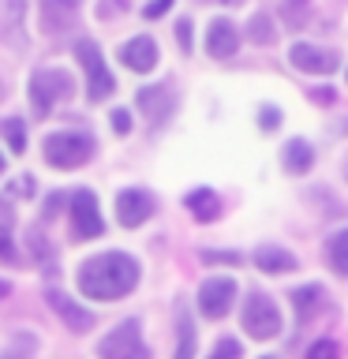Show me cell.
Instances as JSON below:
<instances>
[{
  "instance_id": "2e32d148",
  "label": "cell",
  "mask_w": 348,
  "mask_h": 359,
  "mask_svg": "<svg viewBox=\"0 0 348 359\" xmlns=\"http://www.w3.org/2000/svg\"><path fill=\"white\" fill-rule=\"evenodd\" d=\"M255 266L262 269V273H292V269H296V258L277 243H262L255 251Z\"/></svg>"
},
{
  "instance_id": "7c38bea8",
  "label": "cell",
  "mask_w": 348,
  "mask_h": 359,
  "mask_svg": "<svg viewBox=\"0 0 348 359\" xmlns=\"http://www.w3.org/2000/svg\"><path fill=\"white\" fill-rule=\"evenodd\" d=\"M49 303H53V311L64 318V330H72V333L94 330V311L79 307V303L67 296V292H49Z\"/></svg>"
},
{
  "instance_id": "1f68e13d",
  "label": "cell",
  "mask_w": 348,
  "mask_h": 359,
  "mask_svg": "<svg viewBox=\"0 0 348 359\" xmlns=\"http://www.w3.org/2000/svg\"><path fill=\"white\" fill-rule=\"evenodd\" d=\"M176 41H180V49H184V53H191V22L187 19L176 22Z\"/></svg>"
},
{
  "instance_id": "9c48e42d",
  "label": "cell",
  "mask_w": 348,
  "mask_h": 359,
  "mask_svg": "<svg viewBox=\"0 0 348 359\" xmlns=\"http://www.w3.org/2000/svg\"><path fill=\"white\" fill-rule=\"evenodd\" d=\"M150 213H154V198L146 195V191L128 187L116 195V217H120L123 229H139L142 221H150Z\"/></svg>"
},
{
  "instance_id": "d6a6232c",
  "label": "cell",
  "mask_w": 348,
  "mask_h": 359,
  "mask_svg": "<svg viewBox=\"0 0 348 359\" xmlns=\"http://www.w3.org/2000/svg\"><path fill=\"white\" fill-rule=\"evenodd\" d=\"M333 90L330 86H322V90H311V101H319V105H333Z\"/></svg>"
},
{
  "instance_id": "9a60e30c",
  "label": "cell",
  "mask_w": 348,
  "mask_h": 359,
  "mask_svg": "<svg viewBox=\"0 0 348 359\" xmlns=\"http://www.w3.org/2000/svg\"><path fill=\"white\" fill-rule=\"evenodd\" d=\"M173 105H176V97L168 94V86H142V90H139V109H142L154 123H165L168 112H173Z\"/></svg>"
},
{
  "instance_id": "4316f807",
  "label": "cell",
  "mask_w": 348,
  "mask_h": 359,
  "mask_svg": "<svg viewBox=\"0 0 348 359\" xmlns=\"http://www.w3.org/2000/svg\"><path fill=\"white\" fill-rule=\"evenodd\" d=\"M258 123H262V131H277L281 112H277L274 105H262V109H258Z\"/></svg>"
},
{
  "instance_id": "30bf717a",
  "label": "cell",
  "mask_w": 348,
  "mask_h": 359,
  "mask_svg": "<svg viewBox=\"0 0 348 359\" xmlns=\"http://www.w3.org/2000/svg\"><path fill=\"white\" fill-rule=\"evenodd\" d=\"M288 60L300 67V72H311V75H330L337 72V56L333 53H326V49H314V45L307 41H296L288 49Z\"/></svg>"
},
{
  "instance_id": "e575fe53",
  "label": "cell",
  "mask_w": 348,
  "mask_h": 359,
  "mask_svg": "<svg viewBox=\"0 0 348 359\" xmlns=\"http://www.w3.org/2000/svg\"><path fill=\"white\" fill-rule=\"evenodd\" d=\"M8 292H11V285H8V280H0V299H4Z\"/></svg>"
},
{
  "instance_id": "484cf974",
  "label": "cell",
  "mask_w": 348,
  "mask_h": 359,
  "mask_svg": "<svg viewBox=\"0 0 348 359\" xmlns=\"http://www.w3.org/2000/svg\"><path fill=\"white\" fill-rule=\"evenodd\" d=\"M0 262H15V243H11V236H8V224H0Z\"/></svg>"
},
{
  "instance_id": "ac0fdd59",
  "label": "cell",
  "mask_w": 348,
  "mask_h": 359,
  "mask_svg": "<svg viewBox=\"0 0 348 359\" xmlns=\"http://www.w3.org/2000/svg\"><path fill=\"white\" fill-rule=\"evenodd\" d=\"M311 165H314L311 142L307 139H288V146H285V168H288V172L303 176V172H311Z\"/></svg>"
},
{
  "instance_id": "5bb4252c",
  "label": "cell",
  "mask_w": 348,
  "mask_h": 359,
  "mask_svg": "<svg viewBox=\"0 0 348 359\" xmlns=\"http://www.w3.org/2000/svg\"><path fill=\"white\" fill-rule=\"evenodd\" d=\"M120 60L131 67V72H154V64H157V45L154 38H131L128 45H120Z\"/></svg>"
},
{
  "instance_id": "52a82bcc",
  "label": "cell",
  "mask_w": 348,
  "mask_h": 359,
  "mask_svg": "<svg viewBox=\"0 0 348 359\" xmlns=\"http://www.w3.org/2000/svg\"><path fill=\"white\" fill-rule=\"evenodd\" d=\"M72 232H75V240H94V236L105 232L94 191H75L72 195Z\"/></svg>"
},
{
  "instance_id": "cb8c5ba5",
  "label": "cell",
  "mask_w": 348,
  "mask_h": 359,
  "mask_svg": "<svg viewBox=\"0 0 348 359\" xmlns=\"http://www.w3.org/2000/svg\"><path fill=\"white\" fill-rule=\"evenodd\" d=\"M210 359H240V341H232V337L218 341V348L210 352Z\"/></svg>"
},
{
  "instance_id": "8992f818",
  "label": "cell",
  "mask_w": 348,
  "mask_h": 359,
  "mask_svg": "<svg viewBox=\"0 0 348 359\" xmlns=\"http://www.w3.org/2000/svg\"><path fill=\"white\" fill-rule=\"evenodd\" d=\"M75 56H79V64H83V72H86V94H90V101H105L112 90H116V83H112L109 67H105V60H101V49L94 41L83 38L75 45Z\"/></svg>"
},
{
  "instance_id": "5b68a950",
  "label": "cell",
  "mask_w": 348,
  "mask_h": 359,
  "mask_svg": "<svg viewBox=\"0 0 348 359\" xmlns=\"http://www.w3.org/2000/svg\"><path fill=\"white\" fill-rule=\"evenodd\" d=\"M243 330L255 337V341H269V337L281 333V311L277 303L262 296V292H251L243 303Z\"/></svg>"
},
{
  "instance_id": "ffe728a7",
  "label": "cell",
  "mask_w": 348,
  "mask_h": 359,
  "mask_svg": "<svg viewBox=\"0 0 348 359\" xmlns=\"http://www.w3.org/2000/svg\"><path fill=\"white\" fill-rule=\"evenodd\" d=\"M292 307H296V318L300 322H307L314 311L322 307V285H303L292 292Z\"/></svg>"
},
{
  "instance_id": "d6986e66",
  "label": "cell",
  "mask_w": 348,
  "mask_h": 359,
  "mask_svg": "<svg viewBox=\"0 0 348 359\" xmlns=\"http://www.w3.org/2000/svg\"><path fill=\"white\" fill-rule=\"evenodd\" d=\"M176 330H180L176 359H195V325H191V311L184 307V303L176 307Z\"/></svg>"
},
{
  "instance_id": "8fae6325",
  "label": "cell",
  "mask_w": 348,
  "mask_h": 359,
  "mask_svg": "<svg viewBox=\"0 0 348 359\" xmlns=\"http://www.w3.org/2000/svg\"><path fill=\"white\" fill-rule=\"evenodd\" d=\"M79 0H38V19L45 34H60L75 22Z\"/></svg>"
},
{
  "instance_id": "603a6c76",
  "label": "cell",
  "mask_w": 348,
  "mask_h": 359,
  "mask_svg": "<svg viewBox=\"0 0 348 359\" xmlns=\"http://www.w3.org/2000/svg\"><path fill=\"white\" fill-rule=\"evenodd\" d=\"M4 135H8L11 154H22V150H27V128H22V120H19V116L4 120Z\"/></svg>"
},
{
  "instance_id": "83f0119b",
  "label": "cell",
  "mask_w": 348,
  "mask_h": 359,
  "mask_svg": "<svg viewBox=\"0 0 348 359\" xmlns=\"http://www.w3.org/2000/svg\"><path fill=\"white\" fill-rule=\"evenodd\" d=\"M303 11H307V0H292V4L285 0V19L292 22V27H300V22H303Z\"/></svg>"
},
{
  "instance_id": "4fadbf2b",
  "label": "cell",
  "mask_w": 348,
  "mask_h": 359,
  "mask_svg": "<svg viewBox=\"0 0 348 359\" xmlns=\"http://www.w3.org/2000/svg\"><path fill=\"white\" fill-rule=\"evenodd\" d=\"M236 49H240V30H236L229 19H213L210 30H206V53L213 60H229Z\"/></svg>"
},
{
  "instance_id": "8d00e7d4",
  "label": "cell",
  "mask_w": 348,
  "mask_h": 359,
  "mask_svg": "<svg viewBox=\"0 0 348 359\" xmlns=\"http://www.w3.org/2000/svg\"><path fill=\"white\" fill-rule=\"evenodd\" d=\"M0 97H4V79H0Z\"/></svg>"
},
{
  "instance_id": "ba28073f",
  "label": "cell",
  "mask_w": 348,
  "mask_h": 359,
  "mask_svg": "<svg viewBox=\"0 0 348 359\" xmlns=\"http://www.w3.org/2000/svg\"><path fill=\"white\" fill-rule=\"evenodd\" d=\"M236 299V280L232 277H210L202 280L199 288V311L206 314V318H225Z\"/></svg>"
},
{
  "instance_id": "e0dca14e",
  "label": "cell",
  "mask_w": 348,
  "mask_h": 359,
  "mask_svg": "<svg viewBox=\"0 0 348 359\" xmlns=\"http://www.w3.org/2000/svg\"><path fill=\"white\" fill-rule=\"evenodd\" d=\"M187 210H191V217H195V221L210 224V221L221 217V198L213 195L210 187H199V191H191V195H187Z\"/></svg>"
},
{
  "instance_id": "74e56055",
  "label": "cell",
  "mask_w": 348,
  "mask_h": 359,
  "mask_svg": "<svg viewBox=\"0 0 348 359\" xmlns=\"http://www.w3.org/2000/svg\"><path fill=\"white\" fill-rule=\"evenodd\" d=\"M0 172H4V157H0Z\"/></svg>"
},
{
  "instance_id": "3957f363",
  "label": "cell",
  "mask_w": 348,
  "mask_h": 359,
  "mask_svg": "<svg viewBox=\"0 0 348 359\" xmlns=\"http://www.w3.org/2000/svg\"><path fill=\"white\" fill-rule=\"evenodd\" d=\"M72 75L60 72V67H41V72L30 75V105H34V116H49L56 101H67L72 97Z\"/></svg>"
},
{
  "instance_id": "277c9868",
  "label": "cell",
  "mask_w": 348,
  "mask_h": 359,
  "mask_svg": "<svg viewBox=\"0 0 348 359\" xmlns=\"http://www.w3.org/2000/svg\"><path fill=\"white\" fill-rule=\"evenodd\" d=\"M98 355L101 359H150V352H146V344H142V333H139V322L128 318L112 333H105L98 344Z\"/></svg>"
},
{
  "instance_id": "f546056e",
  "label": "cell",
  "mask_w": 348,
  "mask_h": 359,
  "mask_svg": "<svg viewBox=\"0 0 348 359\" xmlns=\"http://www.w3.org/2000/svg\"><path fill=\"white\" fill-rule=\"evenodd\" d=\"M202 258H206V262H221V266H236V262H240V255H236V251H206Z\"/></svg>"
},
{
  "instance_id": "d4e9b609",
  "label": "cell",
  "mask_w": 348,
  "mask_h": 359,
  "mask_svg": "<svg viewBox=\"0 0 348 359\" xmlns=\"http://www.w3.org/2000/svg\"><path fill=\"white\" fill-rule=\"evenodd\" d=\"M307 359H341V348H337L333 341H319V344H311Z\"/></svg>"
},
{
  "instance_id": "7a4b0ae2",
  "label": "cell",
  "mask_w": 348,
  "mask_h": 359,
  "mask_svg": "<svg viewBox=\"0 0 348 359\" xmlns=\"http://www.w3.org/2000/svg\"><path fill=\"white\" fill-rule=\"evenodd\" d=\"M41 150L53 168H79L94 157V139L83 131H60V135H49L41 142Z\"/></svg>"
},
{
  "instance_id": "836d02e7",
  "label": "cell",
  "mask_w": 348,
  "mask_h": 359,
  "mask_svg": "<svg viewBox=\"0 0 348 359\" xmlns=\"http://www.w3.org/2000/svg\"><path fill=\"white\" fill-rule=\"evenodd\" d=\"M11 191H15V195H34V184H30V176H19L15 184H11Z\"/></svg>"
},
{
  "instance_id": "f1b7e54d",
  "label": "cell",
  "mask_w": 348,
  "mask_h": 359,
  "mask_svg": "<svg viewBox=\"0 0 348 359\" xmlns=\"http://www.w3.org/2000/svg\"><path fill=\"white\" fill-rule=\"evenodd\" d=\"M112 131H116V135H128V131H131V112H128V109H116V112H112Z\"/></svg>"
},
{
  "instance_id": "6da1fadb",
  "label": "cell",
  "mask_w": 348,
  "mask_h": 359,
  "mask_svg": "<svg viewBox=\"0 0 348 359\" xmlns=\"http://www.w3.org/2000/svg\"><path fill=\"white\" fill-rule=\"evenodd\" d=\"M139 285V262L123 251L94 255L79 266V292L86 299H120Z\"/></svg>"
},
{
  "instance_id": "d590c367",
  "label": "cell",
  "mask_w": 348,
  "mask_h": 359,
  "mask_svg": "<svg viewBox=\"0 0 348 359\" xmlns=\"http://www.w3.org/2000/svg\"><path fill=\"white\" fill-rule=\"evenodd\" d=\"M206 4H240V0H206Z\"/></svg>"
},
{
  "instance_id": "4dcf8cb0",
  "label": "cell",
  "mask_w": 348,
  "mask_h": 359,
  "mask_svg": "<svg viewBox=\"0 0 348 359\" xmlns=\"http://www.w3.org/2000/svg\"><path fill=\"white\" fill-rule=\"evenodd\" d=\"M168 8H173V0H150V4L142 8V15H146V19H161Z\"/></svg>"
},
{
  "instance_id": "44dd1931",
  "label": "cell",
  "mask_w": 348,
  "mask_h": 359,
  "mask_svg": "<svg viewBox=\"0 0 348 359\" xmlns=\"http://www.w3.org/2000/svg\"><path fill=\"white\" fill-rule=\"evenodd\" d=\"M326 258H330L333 273H341V277H348V229H341V232H333L330 240H326Z\"/></svg>"
},
{
  "instance_id": "7402d4cb",
  "label": "cell",
  "mask_w": 348,
  "mask_h": 359,
  "mask_svg": "<svg viewBox=\"0 0 348 359\" xmlns=\"http://www.w3.org/2000/svg\"><path fill=\"white\" fill-rule=\"evenodd\" d=\"M247 34H251L255 45H274V38H277V34H274V22H269L266 11H258V15L247 22Z\"/></svg>"
}]
</instances>
